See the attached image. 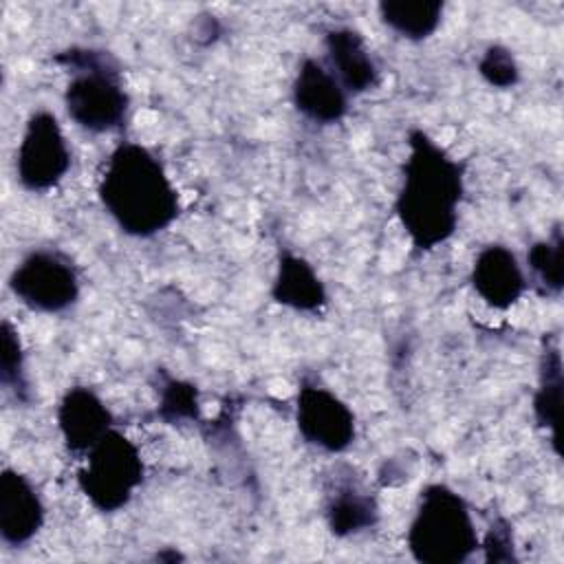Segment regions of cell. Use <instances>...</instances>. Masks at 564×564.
Listing matches in <instances>:
<instances>
[{"label": "cell", "instance_id": "11", "mask_svg": "<svg viewBox=\"0 0 564 564\" xmlns=\"http://www.w3.org/2000/svg\"><path fill=\"white\" fill-rule=\"evenodd\" d=\"M44 524V505L29 480L18 469L0 474V535L9 546L31 542Z\"/></svg>", "mask_w": 564, "mask_h": 564}, {"label": "cell", "instance_id": "21", "mask_svg": "<svg viewBox=\"0 0 564 564\" xmlns=\"http://www.w3.org/2000/svg\"><path fill=\"white\" fill-rule=\"evenodd\" d=\"M478 73L489 86L500 88V90L516 86L520 79V68H518L516 57L511 55L509 48H505L500 44H494L482 53V57L478 62Z\"/></svg>", "mask_w": 564, "mask_h": 564}, {"label": "cell", "instance_id": "19", "mask_svg": "<svg viewBox=\"0 0 564 564\" xmlns=\"http://www.w3.org/2000/svg\"><path fill=\"white\" fill-rule=\"evenodd\" d=\"M198 390L181 379H165L159 392L156 414L170 425L198 419Z\"/></svg>", "mask_w": 564, "mask_h": 564}, {"label": "cell", "instance_id": "1", "mask_svg": "<svg viewBox=\"0 0 564 564\" xmlns=\"http://www.w3.org/2000/svg\"><path fill=\"white\" fill-rule=\"evenodd\" d=\"M463 192V163L425 130L412 128L394 209L416 251H432L454 236Z\"/></svg>", "mask_w": 564, "mask_h": 564}, {"label": "cell", "instance_id": "18", "mask_svg": "<svg viewBox=\"0 0 564 564\" xmlns=\"http://www.w3.org/2000/svg\"><path fill=\"white\" fill-rule=\"evenodd\" d=\"M527 264L533 273L540 293L557 295L564 286V238L562 231L555 229L551 238L538 240L531 245L527 253Z\"/></svg>", "mask_w": 564, "mask_h": 564}, {"label": "cell", "instance_id": "14", "mask_svg": "<svg viewBox=\"0 0 564 564\" xmlns=\"http://www.w3.org/2000/svg\"><path fill=\"white\" fill-rule=\"evenodd\" d=\"M271 297L286 308L311 313L326 304V286L313 264L302 256L284 251L278 260Z\"/></svg>", "mask_w": 564, "mask_h": 564}, {"label": "cell", "instance_id": "17", "mask_svg": "<svg viewBox=\"0 0 564 564\" xmlns=\"http://www.w3.org/2000/svg\"><path fill=\"white\" fill-rule=\"evenodd\" d=\"M560 405H562V357L557 348H546L540 361V383L533 397V416L540 427L551 430L555 449H557Z\"/></svg>", "mask_w": 564, "mask_h": 564}, {"label": "cell", "instance_id": "7", "mask_svg": "<svg viewBox=\"0 0 564 564\" xmlns=\"http://www.w3.org/2000/svg\"><path fill=\"white\" fill-rule=\"evenodd\" d=\"M68 167L70 150L57 117L48 110L33 112L15 154L20 185L29 192H46L66 176Z\"/></svg>", "mask_w": 564, "mask_h": 564}, {"label": "cell", "instance_id": "8", "mask_svg": "<svg viewBox=\"0 0 564 564\" xmlns=\"http://www.w3.org/2000/svg\"><path fill=\"white\" fill-rule=\"evenodd\" d=\"M295 421L302 438L324 452H344L355 441L352 410L324 386L308 381L300 386Z\"/></svg>", "mask_w": 564, "mask_h": 564}, {"label": "cell", "instance_id": "10", "mask_svg": "<svg viewBox=\"0 0 564 564\" xmlns=\"http://www.w3.org/2000/svg\"><path fill=\"white\" fill-rule=\"evenodd\" d=\"M57 425L70 452L88 454V449L112 430V414L95 390L75 386L64 392L57 405Z\"/></svg>", "mask_w": 564, "mask_h": 564}, {"label": "cell", "instance_id": "3", "mask_svg": "<svg viewBox=\"0 0 564 564\" xmlns=\"http://www.w3.org/2000/svg\"><path fill=\"white\" fill-rule=\"evenodd\" d=\"M55 62L73 70L64 90V108L73 123L99 134L126 121L130 97L117 62L106 51L68 48L57 53Z\"/></svg>", "mask_w": 564, "mask_h": 564}, {"label": "cell", "instance_id": "16", "mask_svg": "<svg viewBox=\"0 0 564 564\" xmlns=\"http://www.w3.org/2000/svg\"><path fill=\"white\" fill-rule=\"evenodd\" d=\"M377 520H379V507L375 498L364 491H357L355 487L337 489L326 505L328 529L339 538L372 529Z\"/></svg>", "mask_w": 564, "mask_h": 564}, {"label": "cell", "instance_id": "6", "mask_svg": "<svg viewBox=\"0 0 564 564\" xmlns=\"http://www.w3.org/2000/svg\"><path fill=\"white\" fill-rule=\"evenodd\" d=\"M9 289L31 311L64 313L79 297V275L64 253L35 249L11 271Z\"/></svg>", "mask_w": 564, "mask_h": 564}, {"label": "cell", "instance_id": "4", "mask_svg": "<svg viewBox=\"0 0 564 564\" xmlns=\"http://www.w3.org/2000/svg\"><path fill=\"white\" fill-rule=\"evenodd\" d=\"M480 546L465 498L443 482L427 485L408 529V549L423 564H460Z\"/></svg>", "mask_w": 564, "mask_h": 564}, {"label": "cell", "instance_id": "20", "mask_svg": "<svg viewBox=\"0 0 564 564\" xmlns=\"http://www.w3.org/2000/svg\"><path fill=\"white\" fill-rule=\"evenodd\" d=\"M0 381L18 399H26L24 383V355L18 330L4 319L2 322V355H0Z\"/></svg>", "mask_w": 564, "mask_h": 564}, {"label": "cell", "instance_id": "13", "mask_svg": "<svg viewBox=\"0 0 564 564\" xmlns=\"http://www.w3.org/2000/svg\"><path fill=\"white\" fill-rule=\"evenodd\" d=\"M328 70L348 95H364L379 84V68L366 40L350 26L330 29L324 37Z\"/></svg>", "mask_w": 564, "mask_h": 564}, {"label": "cell", "instance_id": "2", "mask_svg": "<svg viewBox=\"0 0 564 564\" xmlns=\"http://www.w3.org/2000/svg\"><path fill=\"white\" fill-rule=\"evenodd\" d=\"M99 200L117 227L134 238L167 229L178 212V192L163 163L141 143H119L108 156Z\"/></svg>", "mask_w": 564, "mask_h": 564}, {"label": "cell", "instance_id": "5", "mask_svg": "<svg viewBox=\"0 0 564 564\" xmlns=\"http://www.w3.org/2000/svg\"><path fill=\"white\" fill-rule=\"evenodd\" d=\"M145 465L139 447L119 430H110L88 449L77 485L88 502L104 513L123 509L141 487Z\"/></svg>", "mask_w": 564, "mask_h": 564}, {"label": "cell", "instance_id": "9", "mask_svg": "<svg viewBox=\"0 0 564 564\" xmlns=\"http://www.w3.org/2000/svg\"><path fill=\"white\" fill-rule=\"evenodd\" d=\"M293 106L313 123H337L348 112V93L319 59H302L293 79Z\"/></svg>", "mask_w": 564, "mask_h": 564}, {"label": "cell", "instance_id": "15", "mask_svg": "<svg viewBox=\"0 0 564 564\" xmlns=\"http://www.w3.org/2000/svg\"><path fill=\"white\" fill-rule=\"evenodd\" d=\"M377 11L390 31L405 40L421 42L441 26L445 4L441 0H383Z\"/></svg>", "mask_w": 564, "mask_h": 564}, {"label": "cell", "instance_id": "22", "mask_svg": "<svg viewBox=\"0 0 564 564\" xmlns=\"http://www.w3.org/2000/svg\"><path fill=\"white\" fill-rule=\"evenodd\" d=\"M485 560L487 562H513V535L511 527L505 520H498L491 524L487 538H485Z\"/></svg>", "mask_w": 564, "mask_h": 564}, {"label": "cell", "instance_id": "12", "mask_svg": "<svg viewBox=\"0 0 564 564\" xmlns=\"http://www.w3.org/2000/svg\"><path fill=\"white\" fill-rule=\"evenodd\" d=\"M471 286L487 306L507 311L522 297L527 278L511 249L505 245H487L474 260Z\"/></svg>", "mask_w": 564, "mask_h": 564}]
</instances>
